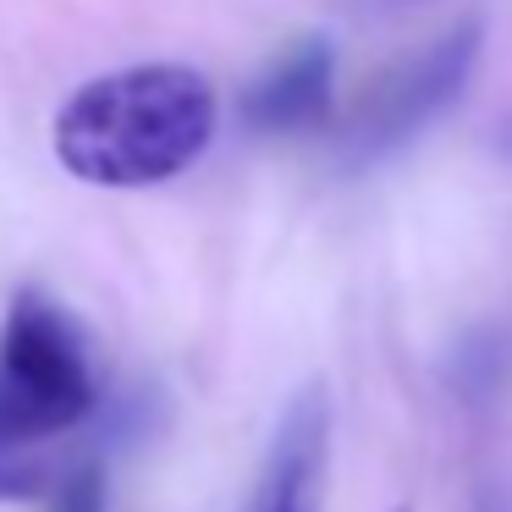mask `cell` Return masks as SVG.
Listing matches in <instances>:
<instances>
[{
    "label": "cell",
    "mask_w": 512,
    "mask_h": 512,
    "mask_svg": "<svg viewBox=\"0 0 512 512\" xmlns=\"http://www.w3.org/2000/svg\"><path fill=\"white\" fill-rule=\"evenodd\" d=\"M221 100L204 72L144 61L89 78L56 111V160L89 188H155L210 149Z\"/></svg>",
    "instance_id": "6da1fadb"
},
{
    "label": "cell",
    "mask_w": 512,
    "mask_h": 512,
    "mask_svg": "<svg viewBox=\"0 0 512 512\" xmlns=\"http://www.w3.org/2000/svg\"><path fill=\"white\" fill-rule=\"evenodd\" d=\"M94 408V369L78 325L45 292H17L0 320V501L39 490L34 452Z\"/></svg>",
    "instance_id": "7a4b0ae2"
},
{
    "label": "cell",
    "mask_w": 512,
    "mask_h": 512,
    "mask_svg": "<svg viewBox=\"0 0 512 512\" xmlns=\"http://www.w3.org/2000/svg\"><path fill=\"white\" fill-rule=\"evenodd\" d=\"M474 56H479V23H457L424 50L391 61L353 105V122L342 133L347 160H380L402 138H413L441 105H452L463 94Z\"/></svg>",
    "instance_id": "3957f363"
},
{
    "label": "cell",
    "mask_w": 512,
    "mask_h": 512,
    "mask_svg": "<svg viewBox=\"0 0 512 512\" xmlns=\"http://www.w3.org/2000/svg\"><path fill=\"white\" fill-rule=\"evenodd\" d=\"M331 89H336L331 45L298 39L248 83L243 116L259 133H309V127H325V116H331Z\"/></svg>",
    "instance_id": "277c9868"
},
{
    "label": "cell",
    "mask_w": 512,
    "mask_h": 512,
    "mask_svg": "<svg viewBox=\"0 0 512 512\" xmlns=\"http://www.w3.org/2000/svg\"><path fill=\"white\" fill-rule=\"evenodd\" d=\"M320 474H325V397H298L287 408L270 446L265 479H259L254 512H320Z\"/></svg>",
    "instance_id": "5b68a950"
},
{
    "label": "cell",
    "mask_w": 512,
    "mask_h": 512,
    "mask_svg": "<svg viewBox=\"0 0 512 512\" xmlns=\"http://www.w3.org/2000/svg\"><path fill=\"white\" fill-rule=\"evenodd\" d=\"M50 512H105V474L94 463L72 468L50 496Z\"/></svg>",
    "instance_id": "8992f818"
},
{
    "label": "cell",
    "mask_w": 512,
    "mask_h": 512,
    "mask_svg": "<svg viewBox=\"0 0 512 512\" xmlns=\"http://www.w3.org/2000/svg\"><path fill=\"white\" fill-rule=\"evenodd\" d=\"M397 512H408V507H397Z\"/></svg>",
    "instance_id": "52a82bcc"
}]
</instances>
